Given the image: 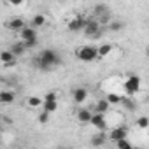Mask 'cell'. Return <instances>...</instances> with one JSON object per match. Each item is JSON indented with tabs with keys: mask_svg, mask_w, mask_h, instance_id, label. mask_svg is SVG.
<instances>
[{
	"mask_svg": "<svg viewBox=\"0 0 149 149\" xmlns=\"http://www.w3.org/2000/svg\"><path fill=\"white\" fill-rule=\"evenodd\" d=\"M46 21H47V19H46L44 14H35V16L32 18V21H30V25L35 26V28H42V26L46 25Z\"/></svg>",
	"mask_w": 149,
	"mask_h": 149,
	"instance_id": "cell-17",
	"label": "cell"
},
{
	"mask_svg": "<svg viewBox=\"0 0 149 149\" xmlns=\"http://www.w3.org/2000/svg\"><path fill=\"white\" fill-rule=\"evenodd\" d=\"M72 98L77 105H83L86 102V98H88V90L86 88H76L72 91Z\"/></svg>",
	"mask_w": 149,
	"mask_h": 149,
	"instance_id": "cell-8",
	"label": "cell"
},
{
	"mask_svg": "<svg viewBox=\"0 0 149 149\" xmlns=\"http://www.w3.org/2000/svg\"><path fill=\"white\" fill-rule=\"evenodd\" d=\"M33 65H35V68H39L42 72H49V70H53V68H56V67L61 65V54L56 49L46 47V49H42L35 56Z\"/></svg>",
	"mask_w": 149,
	"mask_h": 149,
	"instance_id": "cell-1",
	"label": "cell"
},
{
	"mask_svg": "<svg viewBox=\"0 0 149 149\" xmlns=\"http://www.w3.org/2000/svg\"><path fill=\"white\" fill-rule=\"evenodd\" d=\"M137 126L142 128V130L147 128V126H149V118H147V116H140V118H137Z\"/></svg>",
	"mask_w": 149,
	"mask_h": 149,
	"instance_id": "cell-26",
	"label": "cell"
},
{
	"mask_svg": "<svg viewBox=\"0 0 149 149\" xmlns=\"http://www.w3.org/2000/svg\"><path fill=\"white\" fill-rule=\"evenodd\" d=\"M14 100H16L14 91H2L0 93V104L9 105V104H14Z\"/></svg>",
	"mask_w": 149,
	"mask_h": 149,
	"instance_id": "cell-16",
	"label": "cell"
},
{
	"mask_svg": "<svg viewBox=\"0 0 149 149\" xmlns=\"http://www.w3.org/2000/svg\"><path fill=\"white\" fill-rule=\"evenodd\" d=\"M123 26H125V23L123 21H118V19H111V23L107 25V28L111 32H119V30H123Z\"/></svg>",
	"mask_w": 149,
	"mask_h": 149,
	"instance_id": "cell-22",
	"label": "cell"
},
{
	"mask_svg": "<svg viewBox=\"0 0 149 149\" xmlns=\"http://www.w3.org/2000/svg\"><path fill=\"white\" fill-rule=\"evenodd\" d=\"M121 105H125L128 111H133V109H135V102L132 100V97H130V95H125V97H123V100H121Z\"/></svg>",
	"mask_w": 149,
	"mask_h": 149,
	"instance_id": "cell-23",
	"label": "cell"
},
{
	"mask_svg": "<svg viewBox=\"0 0 149 149\" xmlns=\"http://www.w3.org/2000/svg\"><path fill=\"white\" fill-rule=\"evenodd\" d=\"M25 26H26V23H25L23 18H13V19L7 21V28L13 30V32H18V33H19Z\"/></svg>",
	"mask_w": 149,
	"mask_h": 149,
	"instance_id": "cell-12",
	"label": "cell"
},
{
	"mask_svg": "<svg viewBox=\"0 0 149 149\" xmlns=\"http://www.w3.org/2000/svg\"><path fill=\"white\" fill-rule=\"evenodd\" d=\"M112 105H111V102L107 100V98H100L97 104H95V112H104V114H107V111L111 109Z\"/></svg>",
	"mask_w": 149,
	"mask_h": 149,
	"instance_id": "cell-15",
	"label": "cell"
},
{
	"mask_svg": "<svg viewBox=\"0 0 149 149\" xmlns=\"http://www.w3.org/2000/svg\"><path fill=\"white\" fill-rule=\"evenodd\" d=\"M76 118H77V121H79L81 125H90V121H91V118H93V112H91L90 109H86V107H81V109L77 111Z\"/></svg>",
	"mask_w": 149,
	"mask_h": 149,
	"instance_id": "cell-10",
	"label": "cell"
},
{
	"mask_svg": "<svg viewBox=\"0 0 149 149\" xmlns=\"http://www.w3.org/2000/svg\"><path fill=\"white\" fill-rule=\"evenodd\" d=\"M9 49H11V51H13V53H14L16 56H23V54H25V53L28 51V49H26V46H25V42H23L21 39H19L18 42L11 44V47H9Z\"/></svg>",
	"mask_w": 149,
	"mask_h": 149,
	"instance_id": "cell-14",
	"label": "cell"
},
{
	"mask_svg": "<svg viewBox=\"0 0 149 149\" xmlns=\"http://www.w3.org/2000/svg\"><path fill=\"white\" fill-rule=\"evenodd\" d=\"M90 125H91L97 132H105V128H107L105 114H104V112H93V118H91Z\"/></svg>",
	"mask_w": 149,
	"mask_h": 149,
	"instance_id": "cell-5",
	"label": "cell"
},
{
	"mask_svg": "<svg viewBox=\"0 0 149 149\" xmlns=\"http://www.w3.org/2000/svg\"><path fill=\"white\" fill-rule=\"evenodd\" d=\"M128 135V128L126 126H118V128H112L111 132H109V139L112 140V142H116V140H119V139H125Z\"/></svg>",
	"mask_w": 149,
	"mask_h": 149,
	"instance_id": "cell-11",
	"label": "cell"
},
{
	"mask_svg": "<svg viewBox=\"0 0 149 149\" xmlns=\"http://www.w3.org/2000/svg\"><path fill=\"white\" fill-rule=\"evenodd\" d=\"M0 60H2L4 67H14V65H16L18 56H16L11 49H6V51H2V54H0Z\"/></svg>",
	"mask_w": 149,
	"mask_h": 149,
	"instance_id": "cell-7",
	"label": "cell"
},
{
	"mask_svg": "<svg viewBox=\"0 0 149 149\" xmlns=\"http://www.w3.org/2000/svg\"><path fill=\"white\" fill-rule=\"evenodd\" d=\"M146 56H147V58H149V46H147V47H146Z\"/></svg>",
	"mask_w": 149,
	"mask_h": 149,
	"instance_id": "cell-31",
	"label": "cell"
},
{
	"mask_svg": "<svg viewBox=\"0 0 149 149\" xmlns=\"http://www.w3.org/2000/svg\"><path fill=\"white\" fill-rule=\"evenodd\" d=\"M84 35L90 37V39H100L104 35V28H102V23L97 19V18H90L86 19V25H84Z\"/></svg>",
	"mask_w": 149,
	"mask_h": 149,
	"instance_id": "cell-3",
	"label": "cell"
},
{
	"mask_svg": "<svg viewBox=\"0 0 149 149\" xmlns=\"http://www.w3.org/2000/svg\"><path fill=\"white\" fill-rule=\"evenodd\" d=\"M112 44H102V46H98V56L100 58H105V56H109L111 53H112Z\"/></svg>",
	"mask_w": 149,
	"mask_h": 149,
	"instance_id": "cell-21",
	"label": "cell"
},
{
	"mask_svg": "<svg viewBox=\"0 0 149 149\" xmlns=\"http://www.w3.org/2000/svg\"><path fill=\"white\" fill-rule=\"evenodd\" d=\"M26 104H28V107H32V109H37V107H42V104H44V98H40V97H28V100H26Z\"/></svg>",
	"mask_w": 149,
	"mask_h": 149,
	"instance_id": "cell-20",
	"label": "cell"
},
{
	"mask_svg": "<svg viewBox=\"0 0 149 149\" xmlns=\"http://www.w3.org/2000/svg\"><path fill=\"white\" fill-rule=\"evenodd\" d=\"M107 135L104 133V132H97L93 137H91V146H95V147H100V146H105L107 144Z\"/></svg>",
	"mask_w": 149,
	"mask_h": 149,
	"instance_id": "cell-13",
	"label": "cell"
},
{
	"mask_svg": "<svg viewBox=\"0 0 149 149\" xmlns=\"http://www.w3.org/2000/svg\"><path fill=\"white\" fill-rule=\"evenodd\" d=\"M105 98L111 102V105H119V104H121V100H123V97H119L118 93H109Z\"/></svg>",
	"mask_w": 149,
	"mask_h": 149,
	"instance_id": "cell-24",
	"label": "cell"
},
{
	"mask_svg": "<svg viewBox=\"0 0 149 149\" xmlns=\"http://www.w3.org/2000/svg\"><path fill=\"white\" fill-rule=\"evenodd\" d=\"M49 114H51V112H47V111L42 109V112H40V116H39V121H40V123H47V121H49Z\"/></svg>",
	"mask_w": 149,
	"mask_h": 149,
	"instance_id": "cell-27",
	"label": "cell"
},
{
	"mask_svg": "<svg viewBox=\"0 0 149 149\" xmlns=\"http://www.w3.org/2000/svg\"><path fill=\"white\" fill-rule=\"evenodd\" d=\"M123 88H125V93H126V95L133 97L135 93H139V91H140V88H142V81H140V77H139V76L132 74V76H128V77H126V81H125Z\"/></svg>",
	"mask_w": 149,
	"mask_h": 149,
	"instance_id": "cell-4",
	"label": "cell"
},
{
	"mask_svg": "<svg viewBox=\"0 0 149 149\" xmlns=\"http://www.w3.org/2000/svg\"><path fill=\"white\" fill-rule=\"evenodd\" d=\"M56 98H58L56 91H47V93L44 95V100H56Z\"/></svg>",
	"mask_w": 149,
	"mask_h": 149,
	"instance_id": "cell-29",
	"label": "cell"
},
{
	"mask_svg": "<svg viewBox=\"0 0 149 149\" xmlns=\"http://www.w3.org/2000/svg\"><path fill=\"white\" fill-rule=\"evenodd\" d=\"M23 42H25L26 49H33V47H37V44H39V40H37V39H33V40H23Z\"/></svg>",
	"mask_w": 149,
	"mask_h": 149,
	"instance_id": "cell-28",
	"label": "cell"
},
{
	"mask_svg": "<svg viewBox=\"0 0 149 149\" xmlns=\"http://www.w3.org/2000/svg\"><path fill=\"white\" fill-rule=\"evenodd\" d=\"M76 58L79 60V61H84V63H91V61H95L97 58H100L98 56V47L97 46H81V47H77L76 49Z\"/></svg>",
	"mask_w": 149,
	"mask_h": 149,
	"instance_id": "cell-2",
	"label": "cell"
},
{
	"mask_svg": "<svg viewBox=\"0 0 149 149\" xmlns=\"http://www.w3.org/2000/svg\"><path fill=\"white\" fill-rule=\"evenodd\" d=\"M6 2H7L9 6H14V7H16V6H21L25 0H6Z\"/></svg>",
	"mask_w": 149,
	"mask_h": 149,
	"instance_id": "cell-30",
	"label": "cell"
},
{
	"mask_svg": "<svg viewBox=\"0 0 149 149\" xmlns=\"http://www.w3.org/2000/svg\"><path fill=\"white\" fill-rule=\"evenodd\" d=\"M93 14H95V18H102V16L109 14V9H107L105 4H97V6L93 7Z\"/></svg>",
	"mask_w": 149,
	"mask_h": 149,
	"instance_id": "cell-19",
	"label": "cell"
},
{
	"mask_svg": "<svg viewBox=\"0 0 149 149\" xmlns=\"http://www.w3.org/2000/svg\"><path fill=\"white\" fill-rule=\"evenodd\" d=\"M114 144H116V147H119V149H130V147H132V142H130L126 137H125V139H119V140H116Z\"/></svg>",
	"mask_w": 149,
	"mask_h": 149,
	"instance_id": "cell-25",
	"label": "cell"
},
{
	"mask_svg": "<svg viewBox=\"0 0 149 149\" xmlns=\"http://www.w3.org/2000/svg\"><path fill=\"white\" fill-rule=\"evenodd\" d=\"M84 25H86V18L76 16V18H72L67 23V28H68V32H83L84 30Z\"/></svg>",
	"mask_w": 149,
	"mask_h": 149,
	"instance_id": "cell-6",
	"label": "cell"
},
{
	"mask_svg": "<svg viewBox=\"0 0 149 149\" xmlns=\"http://www.w3.org/2000/svg\"><path fill=\"white\" fill-rule=\"evenodd\" d=\"M19 39L21 40H33V39H37V28L32 26V25H26L19 32Z\"/></svg>",
	"mask_w": 149,
	"mask_h": 149,
	"instance_id": "cell-9",
	"label": "cell"
},
{
	"mask_svg": "<svg viewBox=\"0 0 149 149\" xmlns=\"http://www.w3.org/2000/svg\"><path fill=\"white\" fill-rule=\"evenodd\" d=\"M42 109L47 111V112H51V114L56 112V111H58V98H56V100H44Z\"/></svg>",
	"mask_w": 149,
	"mask_h": 149,
	"instance_id": "cell-18",
	"label": "cell"
}]
</instances>
